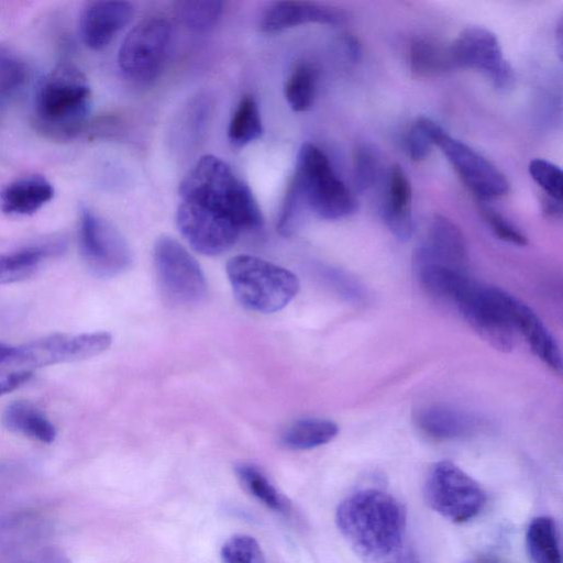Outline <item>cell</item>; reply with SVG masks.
<instances>
[{"instance_id": "1", "label": "cell", "mask_w": 563, "mask_h": 563, "mask_svg": "<svg viewBox=\"0 0 563 563\" xmlns=\"http://www.w3.org/2000/svg\"><path fill=\"white\" fill-rule=\"evenodd\" d=\"M335 522L364 563H401L406 516L389 493L378 488L354 492L338 506Z\"/></svg>"}, {"instance_id": "2", "label": "cell", "mask_w": 563, "mask_h": 563, "mask_svg": "<svg viewBox=\"0 0 563 563\" xmlns=\"http://www.w3.org/2000/svg\"><path fill=\"white\" fill-rule=\"evenodd\" d=\"M179 208L241 232L263 223L250 187L214 155L200 157L191 167L179 185Z\"/></svg>"}, {"instance_id": "3", "label": "cell", "mask_w": 563, "mask_h": 563, "mask_svg": "<svg viewBox=\"0 0 563 563\" xmlns=\"http://www.w3.org/2000/svg\"><path fill=\"white\" fill-rule=\"evenodd\" d=\"M303 208L327 220L352 214L357 206L344 183L336 176L328 156L316 145L305 143L298 153L294 176L280 208L277 230L290 235Z\"/></svg>"}, {"instance_id": "4", "label": "cell", "mask_w": 563, "mask_h": 563, "mask_svg": "<svg viewBox=\"0 0 563 563\" xmlns=\"http://www.w3.org/2000/svg\"><path fill=\"white\" fill-rule=\"evenodd\" d=\"M90 107L91 90L86 76L77 67L62 64L37 87L33 122L44 136L67 141L81 131Z\"/></svg>"}, {"instance_id": "5", "label": "cell", "mask_w": 563, "mask_h": 563, "mask_svg": "<svg viewBox=\"0 0 563 563\" xmlns=\"http://www.w3.org/2000/svg\"><path fill=\"white\" fill-rule=\"evenodd\" d=\"M227 274L236 299L256 312L278 311L299 291V280L294 273L253 255L232 257L227 264Z\"/></svg>"}, {"instance_id": "6", "label": "cell", "mask_w": 563, "mask_h": 563, "mask_svg": "<svg viewBox=\"0 0 563 563\" xmlns=\"http://www.w3.org/2000/svg\"><path fill=\"white\" fill-rule=\"evenodd\" d=\"M423 496L432 510L455 523L475 518L486 503L481 485L451 461H440L430 468Z\"/></svg>"}, {"instance_id": "7", "label": "cell", "mask_w": 563, "mask_h": 563, "mask_svg": "<svg viewBox=\"0 0 563 563\" xmlns=\"http://www.w3.org/2000/svg\"><path fill=\"white\" fill-rule=\"evenodd\" d=\"M157 283L164 297L177 305H195L207 295V282L196 258L175 239L158 238L154 245Z\"/></svg>"}, {"instance_id": "8", "label": "cell", "mask_w": 563, "mask_h": 563, "mask_svg": "<svg viewBox=\"0 0 563 563\" xmlns=\"http://www.w3.org/2000/svg\"><path fill=\"white\" fill-rule=\"evenodd\" d=\"M111 343L112 335L106 331L51 334L14 345L8 366L31 371L33 367L84 361L103 353Z\"/></svg>"}, {"instance_id": "9", "label": "cell", "mask_w": 563, "mask_h": 563, "mask_svg": "<svg viewBox=\"0 0 563 563\" xmlns=\"http://www.w3.org/2000/svg\"><path fill=\"white\" fill-rule=\"evenodd\" d=\"M170 42V24L163 16L140 21L124 37L118 54L122 73L136 82H150L162 70Z\"/></svg>"}, {"instance_id": "10", "label": "cell", "mask_w": 563, "mask_h": 563, "mask_svg": "<svg viewBox=\"0 0 563 563\" xmlns=\"http://www.w3.org/2000/svg\"><path fill=\"white\" fill-rule=\"evenodd\" d=\"M79 247L87 267L99 277H112L131 264V251L123 235L88 207H81Z\"/></svg>"}, {"instance_id": "11", "label": "cell", "mask_w": 563, "mask_h": 563, "mask_svg": "<svg viewBox=\"0 0 563 563\" xmlns=\"http://www.w3.org/2000/svg\"><path fill=\"white\" fill-rule=\"evenodd\" d=\"M432 141L477 198L489 200L509 191V181L495 165L462 141L449 135L437 123L432 128Z\"/></svg>"}, {"instance_id": "12", "label": "cell", "mask_w": 563, "mask_h": 563, "mask_svg": "<svg viewBox=\"0 0 563 563\" xmlns=\"http://www.w3.org/2000/svg\"><path fill=\"white\" fill-rule=\"evenodd\" d=\"M454 68L478 70L499 90H508L515 81L514 70L504 58L495 34L482 26H470L450 44Z\"/></svg>"}, {"instance_id": "13", "label": "cell", "mask_w": 563, "mask_h": 563, "mask_svg": "<svg viewBox=\"0 0 563 563\" xmlns=\"http://www.w3.org/2000/svg\"><path fill=\"white\" fill-rule=\"evenodd\" d=\"M471 328L492 347L510 352L515 344V330L500 307L495 287H483L474 280L454 301Z\"/></svg>"}, {"instance_id": "14", "label": "cell", "mask_w": 563, "mask_h": 563, "mask_svg": "<svg viewBox=\"0 0 563 563\" xmlns=\"http://www.w3.org/2000/svg\"><path fill=\"white\" fill-rule=\"evenodd\" d=\"M36 519L16 517L0 526V563H71Z\"/></svg>"}, {"instance_id": "15", "label": "cell", "mask_w": 563, "mask_h": 563, "mask_svg": "<svg viewBox=\"0 0 563 563\" xmlns=\"http://www.w3.org/2000/svg\"><path fill=\"white\" fill-rule=\"evenodd\" d=\"M496 298L514 330H518L531 351L553 372H562L559 345L539 316L525 302L495 287Z\"/></svg>"}, {"instance_id": "16", "label": "cell", "mask_w": 563, "mask_h": 563, "mask_svg": "<svg viewBox=\"0 0 563 563\" xmlns=\"http://www.w3.org/2000/svg\"><path fill=\"white\" fill-rule=\"evenodd\" d=\"M467 247L463 233L450 219L437 214L424 243L415 254V264L434 263L466 273Z\"/></svg>"}, {"instance_id": "17", "label": "cell", "mask_w": 563, "mask_h": 563, "mask_svg": "<svg viewBox=\"0 0 563 563\" xmlns=\"http://www.w3.org/2000/svg\"><path fill=\"white\" fill-rule=\"evenodd\" d=\"M133 11V5L128 1L90 2L82 11L79 22L82 42L93 51L103 49L129 23Z\"/></svg>"}, {"instance_id": "18", "label": "cell", "mask_w": 563, "mask_h": 563, "mask_svg": "<svg viewBox=\"0 0 563 563\" xmlns=\"http://www.w3.org/2000/svg\"><path fill=\"white\" fill-rule=\"evenodd\" d=\"M342 20L339 11L311 1L285 0L269 3L263 11L260 29L278 32L306 23L338 24Z\"/></svg>"}, {"instance_id": "19", "label": "cell", "mask_w": 563, "mask_h": 563, "mask_svg": "<svg viewBox=\"0 0 563 563\" xmlns=\"http://www.w3.org/2000/svg\"><path fill=\"white\" fill-rule=\"evenodd\" d=\"M54 197V187L38 175L18 178L0 189V209L10 216H30Z\"/></svg>"}, {"instance_id": "20", "label": "cell", "mask_w": 563, "mask_h": 563, "mask_svg": "<svg viewBox=\"0 0 563 563\" xmlns=\"http://www.w3.org/2000/svg\"><path fill=\"white\" fill-rule=\"evenodd\" d=\"M411 201L410 181L402 168L396 164L389 173L388 197L383 218L393 235L400 241H408L413 232Z\"/></svg>"}, {"instance_id": "21", "label": "cell", "mask_w": 563, "mask_h": 563, "mask_svg": "<svg viewBox=\"0 0 563 563\" xmlns=\"http://www.w3.org/2000/svg\"><path fill=\"white\" fill-rule=\"evenodd\" d=\"M2 424L11 432L22 434L41 443L55 441L57 431L47 416L27 400H14L2 412Z\"/></svg>"}, {"instance_id": "22", "label": "cell", "mask_w": 563, "mask_h": 563, "mask_svg": "<svg viewBox=\"0 0 563 563\" xmlns=\"http://www.w3.org/2000/svg\"><path fill=\"white\" fill-rule=\"evenodd\" d=\"M418 428L434 440H452L465 437L474 428L468 415L443 407H429L417 416Z\"/></svg>"}, {"instance_id": "23", "label": "cell", "mask_w": 563, "mask_h": 563, "mask_svg": "<svg viewBox=\"0 0 563 563\" xmlns=\"http://www.w3.org/2000/svg\"><path fill=\"white\" fill-rule=\"evenodd\" d=\"M409 62L411 70L421 77L435 76L454 68L450 45L430 37H420L411 43Z\"/></svg>"}, {"instance_id": "24", "label": "cell", "mask_w": 563, "mask_h": 563, "mask_svg": "<svg viewBox=\"0 0 563 563\" xmlns=\"http://www.w3.org/2000/svg\"><path fill=\"white\" fill-rule=\"evenodd\" d=\"M339 433L335 422L322 418H305L294 422L282 442L291 450H309L332 441Z\"/></svg>"}, {"instance_id": "25", "label": "cell", "mask_w": 563, "mask_h": 563, "mask_svg": "<svg viewBox=\"0 0 563 563\" xmlns=\"http://www.w3.org/2000/svg\"><path fill=\"white\" fill-rule=\"evenodd\" d=\"M55 246L35 245L0 254V284L24 280L35 274L41 263L52 255Z\"/></svg>"}, {"instance_id": "26", "label": "cell", "mask_w": 563, "mask_h": 563, "mask_svg": "<svg viewBox=\"0 0 563 563\" xmlns=\"http://www.w3.org/2000/svg\"><path fill=\"white\" fill-rule=\"evenodd\" d=\"M526 540L533 563H562L559 533L552 518H534L528 527Z\"/></svg>"}, {"instance_id": "27", "label": "cell", "mask_w": 563, "mask_h": 563, "mask_svg": "<svg viewBox=\"0 0 563 563\" xmlns=\"http://www.w3.org/2000/svg\"><path fill=\"white\" fill-rule=\"evenodd\" d=\"M235 472L244 489L265 507L280 514L289 511V500L257 466L242 463L236 466Z\"/></svg>"}, {"instance_id": "28", "label": "cell", "mask_w": 563, "mask_h": 563, "mask_svg": "<svg viewBox=\"0 0 563 563\" xmlns=\"http://www.w3.org/2000/svg\"><path fill=\"white\" fill-rule=\"evenodd\" d=\"M263 134V123L258 104L253 96H244L231 117L228 137L234 146H244Z\"/></svg>"}, {"instance_id": "29", "label": "cell", "mask_w": 563, "mask_h": 563, "mask_svg": "<svg viewBox=\"0 0 563 563\" xmlns=\"http://www.w3.org/2000/svg\"><path fill=\"white\" fill-rule=\"evenodd\" d=\"M317 69L310 63L297 64L290 71L284 86V93L294 111H306L312 106L317 90Z\"/></svg>"}, {"instance_id": "30", "label": "cell", "mask_w": 563, "mask_h": 563, "mask_svg": "<svg viewBox=\"0 0 563 563\" xmlns=\"http://www.w3.org/2000/svg\"><path fill=\"white\" fill-rule=\"evenodd\" d=\"M223 2L217 0H185L176 3L179 20L190 30L207 32L219 21Z\"/></svg>"}, {"instance_id": "31", "label": "cell", "mask_w": 563, "mask_h": 563, "mask_svg": "<svg viewBox=\"0 0 563 563\" xmlns=\"http://www.w3.org/2000/svg\"><path fill=\"white\" fill-rule=\"evenodd\" d=\"M222 563H266L257 541L247 534H234L221 549Z\"/></svg>"}, {"instance_id": "32", "label": "cell", "mask_w": 563, "mask_h": 563, "mask_svg": "<svg viewBox=\"0 0 563 563\" xmlns=\"http://www.w3.org/2000/svg\"><path fill=\"white\" fill-rule=\"evenodd\" d=\"M529 173L544 195L562 201L563 174L559 166L542 158H534L529 164Z\"/></svg>"}, {"instance_id": "33", "label": "cell", "mask_w": 563, "mask_h": 563, "mask_svg": "<svg viewBox=\"0 0 563 563\" xmlns=\"http://www.w3.org/2000/svg\"><path fill=\"white\" fill-rule=\"evenodd\" d=\"M433 123L434 121L427 117H419L411 125L407 134L406 146L412 161H423L431 153L434 145L431 134Z\"/></svg>"}, {"instance_id": "34", "label": "cell", "mask_w": 563, "mask_h": 563, "mask_svg": "<svg viewBox=\"0 0 563 563\" xmlns=\"http://www.w3.org/2000/svg\"><path fill=\"white\" fill-rule=\"evenodd\" d=\"M354 177L358 189L371 187L377 174V162L374 153L366 146H358L353 157Z\"/></svg>"}, {"instance_id": "35", "label": "cell", "mask_w": 563, "mask_h": 563, "mask_svg": "<svg viewBox=\"0 0 563 563\" xmlns=\"http://www.w3.org/2000/svg\"><path fill=\"white\" fill-rule=\"evenodd\" d=\"M25 77L24 65L15 57L0 51V95H10Z\"/></svg>"}, {"instance_id": "36", "label": "cell", "mask_w": 563, "mask_h": 563, "mask_svg": "<svg viewBox=\"0 0 563 563\" xmlns=\"http://www.w3.org/2000/svg\"><path fill=\"white\" fill-rule=\"evenodd\" d=\"M481 211L492 230L500 240L520 246L528 243L525 234L500 213L487 207H482Z\"/></svg>"}, {"instance_id": "37", "label": "cell", "mask_w": 563, "mask_h": 563, "mask_svg": "<svg viewBox=\"0 0 563 563\" xmlns=\"http://www.w3.org/2000/svg\"><path fill=\"white\" fill-rule=\"evenodd\" d=\"M32 374L33 372L27 369L0 371V396L27 383Z\"/></svg>"}, {"instance_id": "38", "label": "cell", "mask_w": 563, "mask_h": 563, "mask_svg": "<svg viewBox=\"0 0 563 563\" xmlns=\"http://www.w3.org/2000/svg\"><path fill=\"white\" fill-rule=\"evenodd\" d=\"M561 200H556L552 197L544 195L541 199L542 210L547 217L560 218L562 214Z\"/></svg>"}, {"instance_id": "39", "label": "cell", "mask_w": 563, "mask_h": 563, "mask_svg": "<svg viewBox=\"0 0 563 563\" xmlns=\"http://www.w3.org/2000/svg\"><path fill=\"white\" fill-rule=\"evenodd\" d=\"M14 345L0 342V365H8L12 354Z\"/></svg>"}, {"instance_id": "40", "label": "cell", "mask_w": 563, "mask_h": 563, "mask_svg": "<svg viewBox=\"0 0 563 563\" xmlns=\"http://www.w3.org/2000/svg\"><path fill=\"white\" fill-rule=\"evenodd\" d=\"M401 563H420L419 559L412 551L405 552Z\"/></svg>"}, {"instance_id": "41", "label": "cell", "mask_w": 563, "mask_h": 563, "mask_svg": "<svg viewBox=\"0 0 563 563\" xmlns=\"http://www.w3.org/2000/svg\"><path fill=\"white\" fill-rule=\"evenodd\" d=\"M468 563H497L496 561H494L493 559H488V558H481L474 562H468Z\"/></svg>"}]
</instances>
